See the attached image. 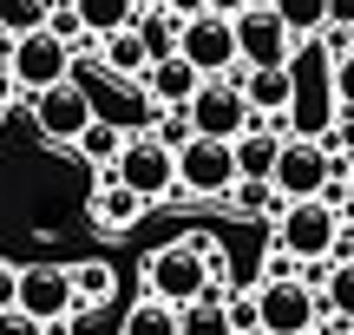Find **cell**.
Here are the masks:
<instances>
[{
	"instance_id": "4",
	"label": "cell",
	"mask_w": 354,
	"mask_h": 335,
	"mask_svg": "<svg viewBox=\"0 0 354 335\" xmlns=\"http://www.w3.org/2000/svg\"><path fill=\"white\" fill-rule=\"evenodd\" d=\"M335 178H348V158H328L322 138H282V158H276V197L282 204H302V197H322Z\"/></svg>"
},
{
	"instance_id": "35",
	"label": "cell",
	"mask_w": 354,
	"mask_h": 335,
	"mask_svg": "<svg viewBox=\"0 0 354 335\" xmlns=\"http://www.w3.org/2000/svg\"><path fill=\"white\" fill-rule=\"evenodd\" d=\"M0 335H53V329H46V323H33L26 309H7V316H0Z\"/></svg>"
},
{
	"instance_id": "42",
	"label": "cell",
	"mask_w": 354,
	"mask_h": 335,
	"mask_svg": "<svg viewBox=\"0 0 354 335\" xmlns=\"http://www.w3.org/2000/svg\"><path fill=\"white\" fill-rule=\"evenodd\" d=\"M308 335H322V329H308Z\"/></svg>"
},
{
	"instance_id": "27",
	"label": "cell",
	"mask_w": 354,
	"mask_h": 335,
	"mask_svg": "<svg viewBox=\"0 0 354 335\" xmlns=\"http://www.w3.org/2000/svg\"><path fill=\"white\" fill-rule=\"evenodd\" d=\"M322 309L342 316V323L354 329V263H335V270L322 276Z\"/></svg>"
},
{
	"instance_id": "38",
	"label": "cell",
	"mask_w": 354,
	"mask_h": 335,
	"mask_svg": "<svg viewBox=\"0 0 354 335\" xmlns=\"http://www.w3.org/2000/svg\"><path fill=\"white\" fill-rule=\"evenodd\" d=\"M13 99H20V86H13V73H7V66H0V112H7Z\"/></svg>"
},
{
	"instance_id": "13",
	"label": "cell",
	"mask_w": 354,
	"mask_h": 335,
	"mask_svg": "<svg viewBox=\"0 0 354 335\" xmlns=\"http://www.w3.org/2000/svg\"><path fill=\"white\" fill-rule=\"evenodd\" d=\"M20 309L46 329H66V316H79L73 263H33V270H20Z\"/></svg>"
},
{
	"instance_id": "7",
	"label": "cell",
	"mask_w": 354,
	"mask_h": 335,
	"mask_svg": "<svg viewBox=\"0 0 354 335\" xmlns=\"http://www.w3.org/2000/svg\"><path fill=\"white\" fill-rule=\"evenodd\" d=\"M256 329H269V335L322 329V289H308L302 276H269V283L256 289Z\"/></svg>"
},
{
	"instance_id": "14",
	"label": "cell",
	"mask_w": 354,
	"mask_h": 335,
	"mask_svg": "<svg viewBox=\"0 0 354 335\" xmlns=\"http://www.w3.org/2000/svg\"><path fill=\"white\" fill-rule=\"evenodd\" d=\"M197 86H203V73L184 60V53H171V60H151V73H145V92H151L158 112H184Z\"/></svg>"
},
{
	"instance_id": "28",
	"label": "cell",
	"mask_w": 354,
	"mask_h": 335,
	"mask_svg": "<svg viewBox=\"0 0 354 335\" xmlns=\"http://www.w3.org/2000/svg\"><path fill=\"white\" fill-rule=\"evenodd\" d=\"M223 210H236V217H256V210H276V217H282V197H276V184H236V191L223 197Z\"/></svg>"
},
{
	"instance_id": "30",
	"label": "cell",
	"mask_w": 354,
	"mask_h": 335,
	"mask_svg": "<svg viewBox=\"0 0 354 335\" xmlns=\"http://www.w3.org/2000/svg\"><path fill=\"white\" fill-rule=\"evenodd\" d=\"M151 138H158V145H171V152H184V145L197 138V132H190V112H158Z\"/></svg>"
},
{
	"instance_id": "43",
	"label": "cell",
	"mask_w": 354,
	"mask_h": 335,
	"mask_svg": "<svg viewBox=\"0 0 354 335\" xmlns=\"http://www.w3.org/2000/svg\"><path fill=\"white\" fill-rule=\"evenodd\" d=\"M53 335H66V329H53Z\"/></svg>"
},
{
	"instance_id": "20",
	"label": "cell",
	"mask_w": 354,
	"mask_h": 335,
	"mask_svg": "<svg viewBox=\"0 0 354 335\" xmlns=\"http://www.w3.org/2000/svg\"><path fill=\"white\" fill-rule=\"evenodd\" d=\"M118 335H184V309L145 296V302H131V309H125V329H118Z\"/></svg>"
},
{
	"instance_id": "25",
	"label": "cell",
	"mask_w": 354,
	"mask_h": 335,
	"mask_svg": "<svg viewBox=\"0 0 354 335\" xmlns=\"http://www.w3.org/2000/svg\"><path fill=\"white\" fill-rule=\"evenodd\" d=\"M125 138H131V132H118V125H105V118H92V132H86V138L73 145V152L112 171V165H118V152H125Z\"/></svg>"
},
{
	"instance_id": "17",
	"label": "cell",
	"mask_w": 354,
	"mask_h": 335,
	"mask_svg": "<svg viewBox=\"0 0 354 335\" xmlns=\"http://www.w3.org/2000/svg\"><path fill=\"white\" fill-rule=\"evenodd\" d=\"M99 66H105L112 79H131V86H145V73H151V46H145V33H138V26H125V33L99 39Z\"/></svg>"
},
{
	"instance_id": "26",
	"label": "cell",
	"mask_w": 354,
	"mask_h": 335,
	"mask_svg": "<svg viewBox=\"0 0 354 335\" xmlns=\"http://www.w3.org/2000/svg\"><path fill=\"white\" fill-rule=\"evenodd\" d=\"M223 296H230V289H210L203 302H190V309H184V335H236L230 316H223Z\"/></svg>"
},
{
	"instance_id": "32",
	"label": "cell",
	"mask_w": 354,
	"mask_h": 335,
	"mask_svg": "<svg viewBox=\"0 0 354 335\" xmlns=\"http://www.w3.org/2000/svg\"><path fill=\"white\" fill-rule=\"evenodd\" d=\"M223 316H230V329H256V289H250V296H223Z\"/></svg>"
},
{
	"instance_id": "11",
	"label": "cell",
	"mask_w": 354,
	"mask_h": 335,
	"mask_svg": "<svg viewBox=\"0 0 354 335\" xmlns=\"http://www.w3.org/2000/svg\"><path fill=\"white\" fill-rule=\"evenodd\" d=\"M236 53H243V73H269V66L295 60V33L276 20L269 0H256L250 13H236Z\"/></svg>"
},
{
	"instance_id": "37",
	"label": "cell",
	"mask_w": 354,
	"mask_h": 335,
	"mask_svg": "<svg viewBox=\"0 0 354 335\" xmlns=\"http://www.w3.org/2000/svg\"><path fill=\"white\" fill-rule=\"evenodd\" d=\"M165 7L177 13V20H197V13H210V7H203V0H165Z\"/></svg>"
},
{
	"instance_id": "18",
	"label": "cell",
	"mask_w": 354,
	"mask_h": 335,
	"mask_svg": "<svg viewBox=\"0 0 354 335\" xmlns=\"http://www.w3.org/2000/svg\"><path fill=\"white\" fill-rule=\"evenodd\" d=\"M236 86H243V99H250L256 118H282V112H289V99H295L289 66H269V73H236Z\"/></svg>"
},
{
	"instance_id": "33",
	"label": "cell",
	"mask_w": 354,
	"mask_h": 335,
	"mask_svg": "<svg viewBox=\"0 0 354 335\" xmlns=\"http://www.w3.org/2000/svg\"><path fill=\"white\" fill-rule=\"evenodd\" d=\"M335 105L354 112V53H348V60H335Z\"/></svg>"
},
{
	"instance_id": "31",
	"label": "cell",
	"mask_w": 354,
	"mask_h": 335,
	"mask_svg": "<svg viewBox=\"0 0 354 335\" xmlns=\"http://www.w3.org/2000/svg\"><path fill=\"white\" fill-rule=\"evenodd\" d=\"M328 158H354V112H335V125H328Z\"/></svg>"
},
{
	"instance_id": "3",
	"label": "cell",
	"mask_w": 354,
	"mask_h": 335,
	"mask_svg": "<svg viewBox=\"0 0 354 335\" xmlns=\"http://www.w3.org/2000/svg\"><path fill=\"white\" fill-rule=\"evenodd\" d=\"M276 244H282V257H295V263H322V257H335V250H342V210H335L328 197L282 204V217H276Z\"/></svg>"
},
{
	"instance_id": "5",
	"label": "cell",
	"mask_w": 354,
	"mask_h": 335,
	"mask_svg": "<svg viewBox=\"0 0 354 335\" xmlns=\"http://www.w3.org/2000/svg\"><path fill=\"white\" fill-rule=\"evenodd\" d=\"M112 178L125 184V191H138L145 204H171L177 197V152L158 145L151 132H131L125 152H118V165H112Z\"/></svg>"
},
{
	"instance_id": "16",
	"label": "cell",
	"mask_w": 354,
	"mask_h": 335,
	"mask_svg": "<svg viewBox=\"0 0 354 335\" xmlns=\"http://www.w3.org/2000/svg\"><path fill=\"white\" fill-rule=\"evenodd\" d=\"M282 138L289 132H276V125H250L230 152H236V184H269L276 178V158H282Z\"/></svg>"
},
{
	"instance_id": "19",
	"label": "cell",
	"mask_w": 354,
	"mask_h": 335,
	"mask_svg": "<svg viewBox=\"0 0 354 335\" xmlns=\"http://www.w3.org/2000/svg\"><path fill=\"white\" fill-rule=\"evenodd\" d=\"M73 13H79V26H86V39L99 46V39L125 33V26L138 20V0H73Z\"/></svg>"
},
{
	"instance_id": "10",
	"label": "cell",
	"mask_w": 354,
	"mask_h": 335,
	"mask_svg": "<svg viewBox=\"0 0 354 335\" xmlns=\"http://www.w3.org/2000/svg\"><path fill=\"white\" fill-rule=\"evenodd\" d=\"M26 118H33V132L46 145H79L92 132V92H79V86H46V92H33L26 99Z\"/></svg>"
},
{
	"instance_id": "21",
	"label": "cell",
	"mask_w": 354,
	"mask_h": 335,
	"mask_svg": "<svg viewBox=\"0 0 354 335\" xmlns=\"http://www.w3.org/2000/svg\"><path fill=\"white\" fill-rule=\"evenodd\" d=\"M112 289H118V276H112V263H105V257L73 263V296H79V309H105Z\"/></svg>"
},
{
	"instance_id": "29",
	"label": "cell",
	"mask_w": 354,
	"mask_h": 335,
	"mask_svg": "<svg viewBox=\"0 0 354 335\" xmlns=\"http://www.w3.org/2000/svg\"><path fill=\"white\" fill-rule=\"evenodd\" d=\"M46 33L53 39H66V46H86V26H79V13H73V0H53V7H46Z\"/></svg>"
},
{
	"instance_id": "6",
	"label": "cell",
	"mask_w": 354,
	"mask_h": 335,
	"mask_svg": "<svg viewBox=\"0 0 354 335\" xmlns=\"http://www.w3.org/2000/svg\"><path fill=\"white\" fill-rule=\"evenodd\" d=\"M184 112H190V132H197V138H223V145H236L250 125H263V118L250 112V99H243L236 79H203Z\"/></svg>"
},
{
	"instance_id": "44",
	"label": "cell",
	"mask_w": 354,
	"mask_h": 335,
	"mask_svg": "<svg viewBox=\"0 0 354 335\" xmlns=\"http://www.w3.org/2000/svg\"><path fill=\"white\" fill-rule=\"evenodd\" d=\"M342 335H354V329H342Z\"/></svg>"
},
{
	"instance_id": "24",
	"label": "cell",
	"mask_w": 354,
	"mask_h": 335,
	"mask_svg": "<svg viewBox=\"0 0 354 335\" xmlns=\"http://www.w3.org/2000/svg\"><path fill=\"white\" fill-rule=\"evenodd\" d=\"M46 7H53V0H0V33H7V39L46 33Z\"/></svg>"
},
{
	"instance_id": "36",
	"label": "cell",
	"mask_w": 354,
	"mask_h": 335,
	"mask_svg": "<svg viewBox=\"0 0 354 335\" xmlns=\"http://www.w3.org/2000/svg\"><path fill=\"white\" fill-rule=\"evenodd\" d=\"M203 7H210V13H223V20H236V13H250L256 0H203Z\"/></svg>"
},
{
	"instance_id": "22",
	"label": "cell",
	"mask_w": 354,
	"mask_h": 335,
	"mask_svg": "<svg viewBox=\"0 0 354 335\" xmlns=\"http://www.w3.org/2000/svg\"><path fill=\"white\" fill-rule=\"evenodd\" d=\"M269 7H276V20L295 33V46L328 33V0H269Z\"/></svg>"
},
{
	"instance_id": "23",
	"label": "cell",
	"mask_w": 354,
	"mask_h": 335,
	"mask_svg": "<svg viewBox=\"0 0 354 335\" xmlns=\"http://www.w3.org/2000/svg\"><path fill=\"white\" fill-rule=\"evenodd\" d=\"M131 26L145 33V46H151V60H171V53H177V33H184V20H177L171 7H145V13H138Z\"/></svg>"
},
{
	"instance_id": "9",
	"label": "cell",
	"mask_w": 354,
	"mask_h": 335,
	"mask_svg": "<svg viewBox=\"0 0 354 335\" xmlns=\"http://www.w3.org/2000/svg\"><path fill=\"white\" fill-rule=\"evenodd\" d=\"M177 53H184V60L197 66L203 79H236V73H243L236 20H223V13H197V20H184V33H177Z\"/></svg>"
},
{
	"instance_id": "1",
	"label": "cell",
	"mask_w": 354,
	"mask_h": 335,
	"mask_svg": "<svg viewBox=\"0 0 354 335\" xmlns=\"http://www.w3.org/2000/svg\"><path fill=\"white\" fill-rule=\"evenodd\" d=\"M289 86H295V99H289V138H328V125H335V53L322 46V39H302L295 46V60H289Z\"/></svg>"
},
{
	"instance_id": "12",
	"label": "cell",
	"mask_w": 354,
	"mask_h": 335,
	"mask_svg": "<svg viewBox=\"0 0 354 335\" xmlns=\"http://www.w3.org/2000/svg\"><path fill=\"white\" fill-rule=\"evenodd\" d=\"M7 73H13V86L33 99V92H46V86H66V73H73V46L53 39V33H26V39H13Z\"/></svg>"
},
{
	"instance_id": "40",
	"label": "cell",
	"mask_w": 354,
	"mask_h": 335,
	"mask_svg": "<svg viewBox=\"0 0 354 335\" xmlns=\"http://www.w3.org/2000/svg\"><path fill=\"white\" fill-rule=\"evenodd\" d=\"M348 191H354V158H348Z\"/></svg>"
},
{
	"instance_id": "41",
	"label": "cell",
	"mask_w": 354,
	"mask_h": 335,
	"mask_svg": "<svg viewBox=\"0 0 354 335\" xmlns=\"http://www.w3.org/2000/svg\"><path fill=\"white\" fill-rule=\"evenodd\" d=\"M243 335H269V329H243Z\"/></svg>"
},
{
	"instance_id": "8",
	"label": "cell",
	"mask_w": 354,
	"mask_h": 335,
	"mask_svg": "<svg viewBox=\"0 0 354 335\" xmlns=\"http://www.w3.org/2000/svg\"><path fill=\"white\" fill-rule=\"evenodd\" d=\"M236 191V152L223 138H190L177 152V197H203V204H223Z\"/></svg>"
},
{
	"instance_id": "2",
	"label": "cell",
	"mask_w": 354,
	"mask_h": 335,
	"mask_svg": "<svg viewBox=\"0 0 354 335\" xmlns=\"http://www.w3.org/2000/svg\"><path fill=\"white\" fill-rule=\"evenodd\" d=\"M203 250H210V237H171V244H158L151 257H145V289H151L158 302H171V309L203 302V296L216 289Z\"/></svg>"
},
{
	"instance_id": "39",
	"label": "cell",
	"mask_w": 354,
	"mask_h": 335,
	"mask_svg": "<svg viewBox=\"0 0 354 335\" xmlns=\"http://www.w3.org/2000/svg\"><path fill=\"white\" fill-rule=\"evenodd\" d=\"M145 7H165V0H138V13H145Z\"/></svg>"
},
{
	"instance_id": "34",
	"label": "cell",
	"mask_w": 354,
	"mask_h": 335,
	"mask_svg": "<svg viewBox=\"0 0 354 335\" xmlns=\"http://www.w3.org/2000/svg\"><path fill=\"white\" fill-rule=\"evenodd\" d=\"M7 309H20V270L0 257V316H7Z\"/></svg>"
},
{
	"instance_id": "15",
	"label": "cell",
	"mask_w": 354,
	"mask_h": 335,
	"mask_svg": "<svg viewBox=\"0 0 354 335\" xmlns=\"http://www.w3.org/2000/svg\"><path fill=\"white\" fill-rule=\"evenodd\" d=\"M145 210H151V204H145L138 191H125L112 171H105V184L86 197V217L99 224V230H112V237H118V230H131V224H145Z\"/></svg>"
}]
</instances>
